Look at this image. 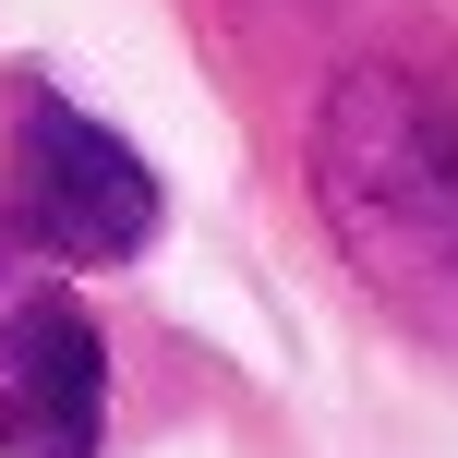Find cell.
Segmentation results:
<instances>
[{
	"instance_id": "cell-1",
	"label": "cell",
	"mask_w": 458,
	"mask_h": 458,
	"mask_svg": "<svg viewBox=\"0 0 458 458\" xmlns=\"http://www.w3.org/2000/svg\"><path fill=\"white\" fill-rule=\"evenodd\" d=\"M314 182H326V217L350 229V253L411 314L458 326V145L435 97L398 72H350L314 121Z\"/></svg>"
},
{
	"instance_id": "cell-2",
	"label": "cell",
	"mask_w": 458,
	"mask_h": 458,
	"mask_svg": "<svg viewBox=\"0 0 458 458\" xmlns=\"http://www.w3.org/2000/svg\"><path fill=\"white\" fill-rule=\"evenodd\" d=\"M13 193H24V217H37V242L72 253V266H121V253H145V229H157L145 157L109 121H85L72 97H48V85L13 97Z\"/></svg>"
},
{
	"instance_id": "cell-3",
	"label": "cell",
	"mask_w": 458,
	"mask_h": 458,
	"mask_svg": "<svg viewBox=\"0 0 458 458\" xmlns=\"http://www.w3.org/2000/svg\"><path fill=\"white\" fill-rule=\"evenodd\" d=\"M109 422V350L72 290H37L0 314V458H97Z\"/></svg>"
}]
</instances>
